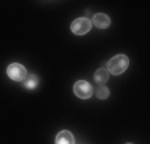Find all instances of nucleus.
I'll return each instance as SVG.
<instances>
[{"mask_svg": "<svg viewBox=\"0 0 150 144\" xmlns=\"http://www.w3.org/2000/svg\"><path fill=\"white\" fill-rule=\"evenodd\" d=\"M128 66H129V59L126 55H115L107 63V72L113 75H120L128 69Z\"/></svg>", "mask_w": 150, "mask_h": 144, "instance_id": "1", "label": "nucleus"}, {"mask_svg": "<svg viewBox=\"0 0 150 144\" xmlns=\"http://www.w3.org/2000/svg\"><path fill=\"white\" fill-rule=\"evenodd\" d=\"M6 74H8V77L11 78V80H15V82H21V80H24V78L27 77L26 67H24L23 64H19V63L10 64V66L6 67Z\"/></svg>", "mask_w": 150, "mask_h": 144, "instance_id": "2", "label": "nucleus"}, {"mask_svg": "<svg viewBox=\"0 0 150 144\" xmlns=\"http://www.w3.org/2000/svg\"><path fill=\"white\" fill-rule=\"evenodd\" d=\"M74 93L81 99H88L93 95V86L90 85V82L86 80H78L74 85Z\"/></svg>", "mask_w": 150, "mask_h": 144, "instance_id": "3", "label": "nucleus"}, {"mask_svg": "<svg viewBox=\"0 0 150 144\" xmlns=\"http://www.w3.org/2000/svg\"><path fill=\"white\" fill-rule=\"evenodd\" d=\"M70 29H72V32L77 35H85V34H88L90 29H91V21L86 19V18H77L72 23Z\"/></svg>", "mask_w": 150, "mask_h": 144, "instance_id": "4", "label": "nucleus"}, {"mask_svg": "<svg viewBox=\"0 0 150 144\" xmlns=\"http://www.w3.org/2000/svg\"><path fill=\"white\" fill-rule=\"evenodd\" d=\"M54 144H75V138L70 131L64 130V131H59L58 135H56Z\"/></svg>", "mask_w": 150, "mask_h": 144, "instance_id": "5", "label": "nucleus"}, {"mask_svg": "<svg viewBox=\"0 0 150 144\" xmlns=\"http://www.w3.org/2000/svg\"><path fill=\"white\" fill-rule=\"evenodd\" d=\"M93 24H94L96 27H99V29H107L110 26V18L104 13H98V14H94V18H93Z\"/></svg>", "mask_w": 150, "mask_h": 144, "instance_id": "6", "label": "nucleus"}, {"mask_svg": "<svg viewBox=\"0 0 150 144\" xmlns=\"http://www.w3.org/2000/svg\"><path fill=\"white\" fill-rule=\"evenodd\" d=\"M94 80L98 82L99 85H105V82L109 80V72H107V69L101 67V69L96 71L94 72Z\"/></svg>", "mask_w": 150, "mask_h": 144, "instance_id": "7", "label": "nucleus"}, {"mask_svg": "<svg viewBox=\"0 0 150 144\" xmlns=\"http://www.w3.org/2000/svg\"><path fill=\"white\" fill-rule=\"evenodd\" d=\"M109 95H110V90L107 88L105 85H99L98 88H96V96H98L99 99H105V98H109Z\"/></svg>", "mask_w": 150, "mask_h": 144, "instance_id": "8", "label": "nucleus"}, {"mask_svg": "<svg viewBox=\"0 0 150 144\" xmlns=\"http://www.w3.org/2000/svg\"><path fill=\"white\" fill-rule=\"evenodd\" d=\"M37 83H38L37 77H35V75H29V82L26 83V88H34Z\"/></svg>", "mask_w": 150, "mask_h": 144, "instance_id": "9", "label": "nucleus"}, {"mask_svg": "<svg viewBox=\"0 0 150 144\" xmlns=\"http://www.w3.org/2000/svg\"><path fill=\"white\" fill-rule=\"evenodd\" d=\"M128 144H131V143H128Z\"/></svg>", "mask_w": 150, "mask_h": 144, "instance_id": "10", "label": "nucleus"}]
</instances>
